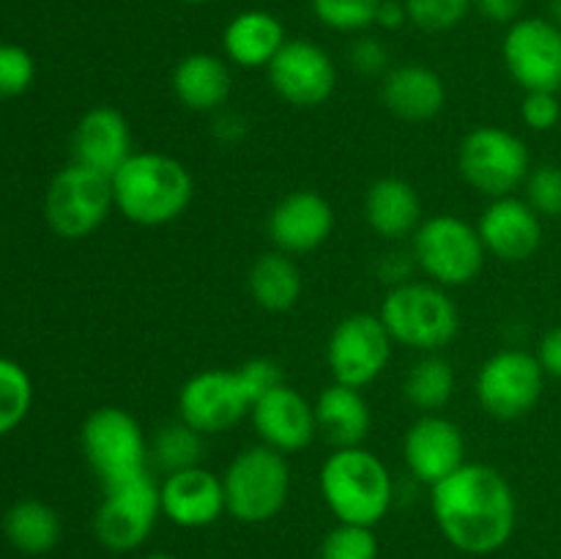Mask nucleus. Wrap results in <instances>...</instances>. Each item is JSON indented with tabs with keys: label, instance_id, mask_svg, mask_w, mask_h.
<instances>
[{
	"label": "nucleus",
	"instance_id": "obj_14",
	"mask_svg": "<svg viewBox=\"0 0 561 559\" xmlns=\"http://www.w3.org/2000/svg\"><path fill=\"white\" fill-rule=\"evenodd\" d=\"M502 58L515 85L529 91H561V27L548 16H520L507 27Z\"/></svg>",
	"mask_w": 561,
	"mask_h": 559
},
{
	"label": "nucleus",
	"instance_id": "obj_45",
	"mask_svg": "<svg viewBox=\"0 0 561 559\" xmlns=\"http://www.w3.org/2000/svg\"><path fill=\"white\" fill-rule=\"evenodd\" d=\"M140 559H175L173 554H164V551H153V554H146V557Z\"/></svg>",
	"mask_w": 561,
	"mask_h": 559
},
{
	"label": "nucleus",
	"instance_id": "obj_5",
	"mask_svg": "<svg viewBox=\"0 0 561 559\" xmlns=\"http://www.w3.org/2000/svg\"><path fill=\"white\" fill-rule=\"evenodd\" d=\"M392 340L420 354H442L460 332V312L447 288L431 280H409L389 288L378 310Z\"/></svg>",
	"mask_w": 561,
	"mask_h": 559
},
{
	"label": "nucleus",
	"instance_id": "obj_43",
	"mask_svg": "<svg viewBox=\"0 0 561 559\" xmlns=\"http://www.w3.org/2000/svg\"><path fill=\"white\" fill-rule=\"evenodd\" d=\"M409 22V11H405L403 0H381L376 11V25L381 31H400Z\"/></svg>",
	"mask_w": 561,
	"mask_h": 559
},
{
	"label": "nucleus",
	"instance_id": "obj_11",
	"mask_svg": "<svg viewBox=\"0 0 561 559\" xmlns=\"http://www.w3.org/2000/svg\"><path fill=\"white\" fill-rule=\"evenodd\" d=\"M546 378V370L535 354L520 349H502L482 362L474 392L493 420L513 422L540 403Z\"/></svg>",
	"mask_w": 561,
	"mask_h": 559
},
{
	"label": "nucleus",
	"instance_id": "obj_16",
	"mask_svg": "<svg viewBox=\"0 0 561 559\" xmlns=\"http://www.w3.org/2000/svg\"><path fill=\"white\" fill-rule=\"evenodd\" d=\"M250 420L255 433L261 436V444L283 455L310 447L318 436L316 403H310L299 389H294L285 381L268 389L252 406Z\"/></svg>",
	"mask_w": 561,
	"mask_h": 559
},
{
	"label": "nucleus",
	"instance_id": "obj_9",
	"mask_svg": "<svg viewBox=\"0 0 561 559\" xmlns=\"http://www.w3.org/2000/svg\"><path fill=\"white\" fill-rule=\"evenodd\" d=\"M458 170L485 197H507L526 184L531 157L526 142L502 126H474L458 146Z\"/></svg>",
	"mask_w": 561,
	"mask_h": 559
},
{
	"label": "nucleus",
	"instance_id": "obj_23",
	"mask_svg": "<svg viewBox=\"0 0 561 559\" xmlns=\"http://www.w3.org/2000/svg\"><path fill=\"white\" fill-rule=\"evenodd\" d=\"M170 85L175 99L192 113H219L233 91V77L217 55L190 53L175 64Z\"/></svg>",
	"mask_w": 561,
	"mask_h": 559
},
{
	"label": "nucleus",
	"instance_id": "obj_36",
	"mask_svg": "<svg viewBox=\"0 0 561 559\" xmlns=\"http://www.w3.org/2000/svg\"><path fill=\"white\" fill-rule=\"evenodd\" d=\"M36 77V60L20 44H0V99L25 93Z\"/></svg>",
	"mask_w": 561,
	"mask_h": 559
},
{
	"label": "nucleus",
	"instance_id": "obj_24",
	"mask_svg": "<svg viewBox=\"0 0 561 559\" xmlns=\"http://www.w3.org/2000/svg\"><path fill=\"white\" fill-rule=\"evenodd\" d=\"M288 42L285 25L263 9H247L225 25L222 49L239 69H266Z\"/></svg>",
	"mask_w": 561,
	"mask_h": 559
},
{
	"label": "nucleus",
	"instance_id": "obj_37",
	"mask_svg": "<svg viewBox=\"0 0 561 559\" xmlns=\"http://www.w3.org/2000/svg\"><path fill=\"white\" fill-rule=\"evenodd\" d=\"M520 118L529 129L551 132L561 121V99L551 91H529L520 104Z\"/></svg>",
	"mask_w": 561,
	"mask_h": 559
},
{
	"label": "nucleus",
	"instance_id": "obj_1",
	"mask_svg": "<svg viewBox=\"0 0 561 559\" xmlns=\"http://www.w3.org/2000/svg\"><path fill=\"white\" fill-rule=\"evenodd\" d=\"M431 510L449 546L471 557L507 546L518 521L513 486L488 464H463L433 486Z\"/></svg>",
	"mask_w": 561,
	"mask_h": 559
},
{
	"label": "nucleus",
	"instance_id": "obj_28",
	"mask_svg": "<svg viewBox=\"0 0 561 559\" xmlns=\"http://www.w3.org/2000/svg\"><path fill=\"white\" fill-rule=\"evenodd\" d=\"M3 532L22 554H47L60 540V518L38 499H20L3 518Z\"/></svg>",
	"mask_w": 561,
	"mask_h": 559
},
{
	"label": "nucleus",
	"instance_id": "obj_7",
	"mask_svg": "<svg viewBox=\"0 0 561 559\" xmlns=\"http://www.w3.org/2000/svg\"><path fill=\"white\" fill-rule=\"evenodd\" d=\"M416 269L442 288H463L485 269V244L480 230L455 214L422 219L411 241Z\"/></svg>",
	"mask_w": 561,
	"mask_h": 559
},
{
	"label": "nucleus",
	"instance_id": "obj_38",
	"mask_svg": "<svg viewBox=\"0 0 561 559\" xmlns=\"http://www.w3.org/2000/svg\"><path fill=\"white\" fill-rule=\"evenodd\" d=\"M348 60L354 71L365 77L387 75L392 69L389 64V47L378 36H359L348 49Z\"/></svg>",
	"mask_w": 561,
	"mask_h": 559
},
{
	"label": "nucleus",
	"instance_id": "obj_35",
	"mask_svg": "<svg viewBox=\"0 0 561 559\" xmlns=\"http://www.w3.org/2000/svg\"><path fill=\"white\" fill-rule=\"evenodd\" d=\"M526 203L540 214L542 219L561 217V168L559 164H540L531 168L524 184Z\"/></svg>",
	"mask_w": 561,
	"mask_h": 559
},
{
	"label": "nucleus",
	"instance_id": "obj_31",
	"mask_svg": "<svg viewBox=\"0 0 561 559\" xmlns=\"http://www.w3.org/2000/svg\"><path fill=\"white\" fill-rule=\"evenodd\" d=\"M33 403V384L25 367L0 356V436L11 433L27 417Z\"/></svg>",
	"mask_w": 561,
	"mask_h": 559
},
{
	"label": "nucleus",
	"instance_id": "obj_27",
	"mask_svg": "<svg viewBox=\"0 0 561 559\" xmlns=\"http://www.w3.org/2000/svg\"><path fill=\"white\" fill-rule=\"evenodd\" d=\"M247 285H250L252 301L266 312L294 310L305 290L299 266L294 263V258L279 250L263 252L261 258H255Z\"/></svg>",
	"mask_w": 561,
	"mask_h": 559
},
{
	"label": "nucleus",
	"instance_id": "obj_20",
	"mask_svg": "<svg viewBox=\"0 0 561 559\" xmlns=\"http://www.w3.org/2000/svg\"><path fill=\"white\" fill-rule=\"evenodd\" d=\"M159 502H162L164 518L184 529H201L228 513L222 477L203 466L164 475V480L159 482Z\"/></svg>",
	"mask_w": 561,
	"mask_h": 559
},
{
	"label": "nucleus",
	"instance_id": "obj_29",
	"mask_svg": "<svg viewBox=\"0 0 561 559\" xmlns=\"http://www.w3.org/2000/svg\"><path fill=\"white\" fill-rule=\"evenodd\" d=\"M455 367L442 354H422L403 378V395L414 409L438 414L455 395Z\"/></svg>",
	"mask_w": 561,
	"mask_h": 559
},
{
	"label": "nucleus",
	"instance_id": "obj_42",
	"mask_svg": "<svg viewBox=\"0 0 561 559\" xmlns=\"http://www.w3.org/2000/svg\"><path fill=\"white\" fill-rule=\"evenodd\" d=\"M247 132V121L241 115L228 113V110H219L217 118H214V137L222 142H239Z\"/></svg>",
	"mask_w": 561,
	"mask_h": 559
},
{
	"label": "nucleus",
	"instance_id": "obj_33",
	"mask_svg": "<svg viewBox=\"0 0 561 559\" xmlns=\"http://www.w3.org/2000/svg\"><path fill=\"white\" fill-rule=\"evenodd\" d=\"M409 22L425 33H447L466 20L474 0H403Z\"/></svg>",
	"mask_w": 561,
	"mask_h": 559
},
{
	"label": "nucleus",
	"instance_id": "obj_6",
	"mask_svg": "<svg viewBox=\"0 0 561 559\" xmlns=\"http://www.w3.org/2000/svg\"><path fill=\"white\" fill-rule=\"evenodd\" d=\"M225 507L241 524H263L283 513L290 493V464L283 453L252 444L222 475Z\"/></svg>",
	"mask_w": 561,
	"mask_h": 559
},
{
	"label": "nucleus",
	"instance_id": "obj_41",
	"mask_svg": "<svg viewBox=\"0 0 561 559\" xmlns=\"http://www.w3.org/2000/svg\"><path fill=\"white\" fill-rule=\"evenodd\" d=\"M416 266L414 255H405V252H389L378 263V274H381L383 283H389V288L394 285H403L411 280V269Z\"/></svg>",
	"mask_w": 561,
	"mask_h": 559
},
{
	"label": "nucleus",
	"instance_id": "obj_12",
	"mask_svg": "<svg viewBox=\"0 0 561 559\" xmlns=\"http://www.w3.org/2000/svg\"><path fill=\"white\" fill-rule=\"evenodd\" d=\"M159 515H162L159 482L153 480L151 471H146L129 482L104 488V497L93 515V532L104 548L126 554L140 548L151 537Z\"/></svg>",
	"mask_w": 561,
	"mask_h": 559
},
{
	"label": "nucleus",
	"instance_id": "obj_44",
	"mask_svg": "<svg viewBox=\"0 0 561 559\" xmlns=\"http://www.w3.org/2000/svg\"><path fill=\"white\" fill-rule=\"evenodd\" d=\"M548 20H551L553 25L561 27V0H551V11H548Z\"/></svg>",
	"mask_w": 561,
	"mask_h": 559
},
{
	"label": "nucleus",
	"instance_id": "obj_26",
	"mask_svg": "<svg viewBox=\"0 0 561 559\" xmlns=\"http://www.w3.org/2000/svg\"><path fill=\"white\" fill-rule=\"evenodd\" d=\"M318 433L340 447H362L373 427V411L362 389L345 387V384H329L316 400Z\"/></svg>",
	"mask_w": 561,
	"mask_h": 559
},
{
	"label": "nucleus",
	"instance_id": "obj_19",
	"mask_svg": "<svg viewBox=\"0 0 561 559\" xmlns=\"http://www.w3.org/2000/svg\"><path fill=\"white\" fill-rule=\"evenodd\" d=\"M477 230L488 255L504 263L529 261L542 244V217L526 203V197H493L482 212Z\"/></svg>",
	"mask_w": 561,
	"mask_h": 559
},
{
	"label": "nucleus",
	"instance_id": "obj_3",
	"mask_svg": "<svg viewBox=\"0 0 561 559\" xmlns=\"http://www.w3.org/2000/svg\"><path fill=\"white\" fill-rule=\"evenodd\" d=\"M115 208L140 228L175 223L195 197V179L181 159L162 151H135L110 179Z\"/></svg>",
	"mask_w": 561,
	"mask_h": 559
},
{
	"label": "nucleus",
	"instance_id": "obj_46",
	"mask_svg": "<svg viewBox=\"0 0 561 559\" xmlns=\"http://www.w3.org/2000/svg\"><path fill=\"white\" fill-rule=\"evenodd\" d=\"M181 3H190V5H203V3H208V0H181Z\"/></svg>",
	"mask_w": 561,
	"mask_h": 559
},
{
	"label": "nucleus",
	"instance_id": "obj_32",
	"mask_svg": "<svg viewBox=\"0 0 561 559\" xmlns=\"http://www.w3.org/2000/svg\"><path fill=\"white\" fill-rule=\"evenodd\" d=\"M381 0H310L312 14L334 33H362L376 25Z\"/></svg>",
	"mask_w": 561,
	"mask_h": 559
},
{
	"label": "nucleus",
	"instance_id": "obj_39",
	"mask_svg": "<svg viewBox=\"0 0 561 559\" xmlns=\"http://www.w3.org/2000/svg\"><path fill=\"white\" fill-rule=\"evenodd\" d=\"M535 356L542 365V370H546L548 378H557V381H561V323H557V327H551L546 334H542Z\"/></svg>",
	"mask_w": 561,
	"mask_h": 559
},
{
	"label": "nucleus",
	"instance_id": "obj_8",
	"mask_svg": "<svg viewBox=\"0 0 561 559\" xmlns=\"http://www.w3.org/2000/svg\"><path fill=\"white\" fill-rule=\"evenodd\" d=\"M82 453L102 488H115L146 475L151 447L140 422L121 406H102L82 422Z\"/></svg>",
	"mask_w": 561,
	"mask_h": 559
},
{
	"label": "nucleus",
	"instance_id": "obj_13",
	"mask_svg": "<svg viewBox=\"0 0 561 559\" xmlns=\"http://www.w3.org/2000/svg\"><path fill=\"white\" fill-rule=\"evenodd\" d=\"M392 334L383 321L370 312L345 316L332 329L327 343V365L332 378L345 387L365 389L387 370L392 360Z\"/></svg>",
	"mask_w": 561,
	"mask_h": 559
},
{
	"label": "nucleus",
	"instance_id": "obj_30",
	"mask_svg": "<svg viewBox=\"0 0 561 559\" xmlns=\"http://www.w3.org/2000/svg\"><path fill=\"white\" fill-rule=\"evenodd\" d=\"M201 455L203 433H197L195 427L186 425L181 417L175 422L159 425L151 438V460L157 464V469L164 471V475L201 466Z\"/></svg>",
	"mask_w": 561,
	"mask_h": 559
},
{
	"label": "nucleus",
	"instance_id": "obj_15",
	"mask_svg": "<svg viewBox=\"0 0 561 559\" xmlns=\"http://www.w3.org/2000/svg\"><path fill=\"white\" fill-rule=\"evenodd\" d=\"M274 93L294 107H321L337 88V66L321 44L288 38L266 66Z\"/></svg>",
	"mask_w": 561,
	"mask_h": 559
},
{
	"label": "nucleus",
	"instance_id": "obj_21",
	"mask_svg": "<svg viewBox=\"0 0 561 559\" xmlns=\"http://www.w3.org/2000/svg\"><path fill=\"white\" fill-rule=\"evenodd\" d=\"M71 153H75L77 164H85V168L113 179L115 170L135 153L131 126L126 115L110 104L88 110L75 126Z\"/></svg>",
	"mask_w": 561,
	"mask_h": 559
},
{
	"label": "nucleus",
	"instance_id": "obj_10",
	"mask_svg": "<svg viewBox=\"0 0 561 559\" xmlns=\"http://www.w3.org/2000/svg\"><path fill=\"white\" fill-rule=\"evenodd\" d=\"M115 208L113 184L104 173L71 162L49 181L44 217L60 239H85L99 230Z\"/></svg>",
	"mask_w": 561,
	"mask_h": 559
},
{
	"label": "nucleus",
	"instance_id": "obj_40",
	"mask_svg": "<svg viewBox=\"0 0 561 559\" xmlns=\"http://www.w3.org/2000/svg\"><path fill=\"white\" fill-rule=\"evenodd\" d=\"M474 9L480 11L485 20L496 22V25H513L520 20L524 11V0H474Z\"/></svg>",
	"mask_w": 561,
	"mask_h": 559
},
{
	"label": "nucleus",
	"instance_id": "obj_4",
	"mask_svg": "<svg viewBox=\"0 0 561 559\" xmlns=\"http://www.w3.org/2000/svg\"><path fill=\"white\" fill-rule=\"evenodd\" d=\"M321 497L340 524L376 526L389 513L394 482L387 464L365 447H340L323 460Z\"/></svg>",
	"mask_w": 561,
	"mask_h": 559
},
{
	"label": "nucleus",
	"instance_id": "obj_22",
	"mask_svg": "<svg viewBox=\"0 0 561 559\" xmlns=\"http://www.w3.org/2000/svg\"><path fill=\"white\" fill-rule=\"evenodd\" d=\"M381 102L398 118L425 124V121L442 115L444 104H447V85L438 71L422 64L392 66L383 75Z\"/></svg>",
	"mask_w": 561,
	"mask_h": 559
},
{
	"label": "nucleus",
	"instance_id": "obj_17",
	"mask_svg": "<svg viewBox=\"0 0 561 559\" xmlns=\"http://www.w3.org/2000/svg\"><path fill=\"white\" fill-rule=\"evenodd\" d=\"M403 460L422 486H438L466 464L463 431L449 417L422 414L405 431Z\"/></svg>",
	"mask_w": 561,
	"mask_h": 559
},
{
	"label": "nucleus",
	"instance_id": "obj_18",
	"mask_svg": "<svg viewBox=\"0 0 561 559\" xmlns=\"http://www.w3.org/2000/svg\"><path fill=\"white\" fill-rule=\"evenodd\" d=\"M266 230L274 250L285 255H305V252L318 250L332 236L334 208L316 190L288 192L268 212Z\"/></svg>",
	"mask_w": 561,
	"mask_h": 559
},
{
	"label": "nucleus",
	"instance_id": "obj_25",
	"mask_svg": "<svg viewBox=\"0 0 561 559\" xmlns=\"http://www.w3.org/2000/svg\"><path fill=\"white\" fill-rule=\"evenodd\" d=\"M365 219L381 239L414 236L422 225V201L414 184L394 175L373 181L365 195Z\"/></svg>",
	"mask_w": 561,
	"mask_h": 559
},
{
	"label": "nucleus",
	"instance_id": "obj_34",
	"mask_svg": "<svg viewBox=\"0 0 561 559\" xmlns=\"http://www.w3.org/2000/svg\"><path fill=\"white\" fill-rule=\"evenodd\" d=\"M321 559H378L373 526L337 524L321 543Z\"/></svg>",
	"mask_w": 561,
	"mask_h": 559
},
{
	"label": "nucleus",
	"instance_id": "obj_2",
	"mask_svg": "<svg viewBox=\"0 0 561 559\" xmlns=\"http://www.w3.org/2000/svg\"><path fill=\"white\" fill-rule=\"evenodd\" d=\"M277 384H283V370L266 356H255L233 370H201L181 387L179 417L203 436L225 433L250 417L252 406Z\"/></svg>",
	"mask_w": 561,
	"mask_h": 559
}]
</instances>
